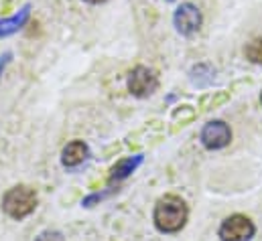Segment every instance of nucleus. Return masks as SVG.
I'll list each match as a JSON object with an SVG mask.
<instances>
[{
  "mask_svg": "<svg viewBox=\"0 0 262 241\" xmlns=\"http://www.w3.org/2000/svg\"><path fill=\"white\" fill-rule=\"evenodd\" d=\"M187 205L181 197L177 195H167L163 199L157 201L152 219L159 231L163 233H177L179 229H183L185 221H187Z\"/></svg>",
  "mask_w": 262,
  "mask_h": 241,
  "instance_id": "1",
  "label": "nucleus"
},
{
  "mask_svg": "<svg viewBox=\"0 0 262 241\" xmlns=\"http://www.w3.org/2000/svg\"><path fill=\"white\" fill-rule=\"evenodd\" d=\"M37 207V195L33 188L25 186V184H18V186H12L4 199H2V209L8 217L20 221L25 217H29Z\"/></svg>",
  "mask_w": 262,
  "mask_h": 241,
  "instance_id": "2",
  "label": "nucleus"
},
{
  "mask_svg": "<svg viewBox=\"0 0 262 241\" xmlns=\"http://www.w3.org/2000/svg\"><path fill=\"white\" fill-rule=\"evenodd\" d=\"M159 87V75L144 67V65H138L134 67L128 75V91H130L134 98H148L157 91Z\"/></svg>",
  "mask_w": 262,
  "mask_h": 241,
  "instance_id": "3",
  "label": "nucleus"
},
{
  "mask_svg": "<svg viewBox=\"0 0 262 241\" xmlns=\"http://www.w3.org/2000/svg\"><path fill=\"white\" fill-rule=\"evenodd\" d=\"M254 223L244 215H232L228 217L220 227V239L222 241H250L254 237Z\"/></svg>",
  "mask_w": 262,
  "mask_h": 241,
  "instance_id": "4",
  "label": "nucleus"
},
{
  "mask_svg": "<svg viewBox=\"0 0 262 241\" xmlns=\"http://www.w3.org/2000/svg\"><path fill=\"white\" fill-rule=\"evenodd\" d=\"M199 140L201 144L207 148V150H220L224 146L230 144L232 140V130L226 122L222 120H213V122H207L199 134Z\"/></svg>",
  "mask_w": 262,
  "mask_h": 241,
  "instance_id": "5",
  "label": "nucleus"
},
{
  "mask_svg": "<svg viewBox=\"0 0 262 241\" xmlns=\"http://www.w3.org/2000/svg\"><path fill=\"white\" fill-rule=\"evenodd\" d=\"M201 12H199V8H197L195 4H191V2H183L177 10H175V14H173V22H175V29L183 35V37H191V35H195L197 31H199V27H201Z\"/></svg>",
  "mask_w": 262,
  "mask_h": 241,
  "instance_id": "6",
  "label": "nucleus"
},
{
  "mask_svg": "<svg viewBox=\"0 0 262 241\" xmlns=\"http://www.w3.org/2000/svg\"><path fill=\"white\" fill-rule=\"evenodd\" d=\"M88 156H90L88 144L81 142V140H73V142H69L66 148H63V152H61V162H63V166H67V168H75V166H79L83 160H88Z\"/></svg>",
  "mask_w": 262,
  "mask_h": 241,
  "instance_id": "7",
  "label": "nucleus"
},
{
  "mask_svg": "<svg viewBox=\"0 0 262 241\" xmlns=\"http://www.w3.org/2000/svg\"><path fill=\"white\" fill-rule=\"evenodd\" d=\"M29 16H31V4L23 6V8H20L16 14H12L10 18H2V20H0V39L18 33V31L27 25Z\"/></svg>",
  "mask_w": 262,
  "mask_h": 241,
  "instance_id": "8",
  "label": "nucleus"
},
{
  "mask_svg": "<svg viewBox=\"0 0 262 241\" xmlns=\"http://www.w3.org/2000/svg\"><path fill=\"white\" fill-rule=\"evenodd\" d=\"M144 156L142 154H134V156H128V158H122L120 162H116L110 171V182H118L124 181L126 177H130L132 173L142 164Z\"/></svg>",
  "mask_w": 262,
  "mask_h": 241,
  "instance_id": "9",
  "label": "nucleus"
},
{
  "mask_svg": "<svg viewBox=\"0 0 262 241\" xmlns=\"http://www.w3.org/2000/svg\"><path fill=\"white\" fill-rule=\"evenodd\" d=\"M191 83L197 85V87H205V85H209L211 81H213V75H215V71L207 65V63H199L195 65L193 69H191Z\"/></svg>",
  "mask_w": 262,
  "mask_h": 241,
  "instance_id": "10",
  "label": "nucleus"
},
{
  "mask_svg": "<svg viewBox=\"0 0 262 241\" xmlns=\"http://www.w3.org/2000/svg\"><path fill=\"white\" fill-rule=\"evenodd\" d=\"M244 55L246 59L256 63V65H262V39H254L250 41L246 47H244Z\"/></svg>",
  "mask_w": 262,
  "mask_h": 241,
  "instance_id": "11",
  "label": "nucleus"
},
{
  "mask_svg": "<svg viewBox=\"0 0 262 241\" xmlns=\"http://www.w3.org/2000/svg\"><path fill=\"white\" fill-rule=\"evenodd\" d=\"M35 241H66V237H63V233H59V231L47 229V231L39 233V235H37V239H35Z\"/></svg>",
  "mask_w": 262,
  "mask_h": 241,
  "instance_id": "12",
  "label": "nucleus"
},
{
  "mask_svg": "<svg viewBox=\"0 0 262 241\" xmlns=\"http://www.w3.org/2000/svg\"><path fill=\"white\" fill-rule=\"evenodd\" d=\"M85 2H90V4H100V2H106V0H85Z\"/></svg>",
  "mask_w": 262,
  "mask_h": 241,
  "instance_id": "13",
  "label": "nucleus"
},
{
  "mask_svg": "<svg viewBox=\"0 0 262 241\" xmlns=\"http://www.w3.org/2000/svg\"><path fill=\"white\" fill-rule=\"evenodd\" d=\"M260 102H262V93H260Z\"/></svg>",
  "mask_w": 262,
  "mask_h": 241,
  "instance_id": "14",
  "label": "nucleus"
}]
</instances>
